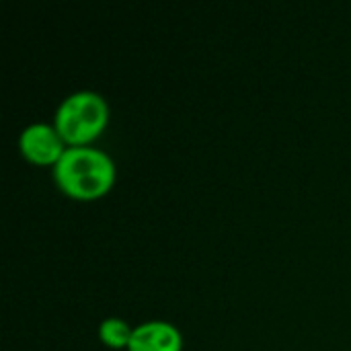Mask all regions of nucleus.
<instances>
[{
	"label": "nucleus",
	"mask_w": 351,
	"mask_h": 351,
	"mask_svg": "<svg viewBox=\"0 0 351 351\" xmlns=\"http://www.w3.org/2000/svg\"><path fill=\"white\" fill-rule=\"evenodd\" d=\"M60 193L78 204H93L111 193L117 181L115 160L97 146L68 148L51 169Z\"/></svg>",
	"instance_id": "nucleus-1"
},
{
	"label": "nucleus",
	"mask_w": 351,
	"mask_h": 351,
	"mask_svg": "<svg viewBox=\"0 0 351 351\" xmlns=\"http://www.w3.org/2000/svg\"><path fill=\"white\" fill-rule=\"evenodd\" d=\"M111 109L103 95L95 90H76L64 97L51 123L68 148L95 146L109 125Z\"/></svg>",
	"instance_id": "nucleus-2"
},
{
	"label": "nucleus",
	"mask_w": 351,
	"mask_h": 351,
	"mask_svg": "<svg viewBox=\"0 0 351 351\" xmlns=\"http://www.w3.org/2000/svg\"><path fill=\"white\" fill-rule=\"evenodd\" d=\"M16 146L23 160L37 169H53L68 150L51 121H33L25 125L19 134Z\"/></svg>",
	"instance_id": "nucleus-3"
},
{
	"label": "nucleus",
	"mask_w": 351,
	"mask_h": 351,
	"mask_svg": "<svg viewBox=\"0 0 351 351\" xmlns=\"http://www.w3.org/2000/svg\"><path fill=\"white\" fill-rule=\"evenodd\" d=\"M185 341L179 327L169 321H146L134 327L128 351H183Z\"/></svg>",
	"instance_id": "nucleus-4"
},
{
	"label": "nucleus",
	"mask_w": 351,
	"mask_h": 351,
	"mask_svg": "<svg viewBox=\"0 0 351 351\" xmlns=\"http://www.w3.org/2000/svg\"><path fill=\"white\" fill-rule=\"evenodd\" d=\"M99 341L113 351H128L132 343V335H134V327L119 319V317H109L105 321H101L99 329H97Z\"/></svg>",
	"instance_id": "nucleus-5"
}]
</instances>
